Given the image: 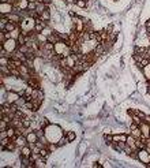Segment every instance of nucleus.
I'll return each mask as SVG.
<instances>
[{
  "label": "nucleus",
  "instance_id": "nucleus-25",
  "mask_svg": "<svg viewBox=\"0 0 150 168\" xmlns=\"http://www.w3.org/2000/svg\"><path fill=\"white\" fill-rule=\"evenodd\" d=\"M68 142H70V141H68V138H67V137H66V134H64V135L61 137L60 139H59L58 145H59V146H64V145H66V144H68Z\"/></svg>",
  "mask_w": 150,
  "mask_h": 168
},
{
  "label": "nucleus",
  "instance_id": "nucleus-24",
  "mask_svg": "<svg viewBox=\"0 0 150 168\" xmlns=\"http://www.w3.org/2000/svg\"><path fill=\"white\" fill-rule=\"evenodd\" d=\"M49 153H51V152H49V149L47 148V146H44V148H41V150H40V155H41L44 158H47V157H48V155H49Z\"/></svg>",
  "mask_w": 150,
  "mask_h": 168
},
{
  "label": "nucleus",
  "instance_id": "nucleus-4",
  "mask_svg": "<svg viewBox=\"0 0 150 168\" xmlns=\"http://www.w3.org/2000/svg\"><path fill=\"white\" fill-rule=\"evenodd\" d=\"M138 160H139L140 163H143L145 165L150 163V152L147 150L146 148L139 149V150H138Z\"/></svg>",
  "mask_w": 150,
  "mask_h": 168
},
{
  "label": "nucleus",
  "instance_id": "nucleus-30",
  "mask_svg": "<svg viewBox=\"0 0 150 168\" xmlns=\"http://www.w3.org/2000/svg\"><path fill=\"white\" fill-rule=\"evenodd\" d=\"M10 58H0V66H8Z\"/></svg>",
  "mask_w": 150,
  "mask_h": 168
},
{
  "label": "nucleus",
  "instance_id": "nucleus-3",
  "mask_svg": "<svg viewBox=\"0 0 150 168\" xmlns=\"http://www.w3.org/2000/svg\"><path fill=\"white\" fill-rule=\"evenodd\" d=\"M1 47H3L4 49H6L8 53H14V52L18 49V41H16L15 38H8V40H6V41L1 44Z\"/></svg>",
  "mask_w": 150,
  "mask_h": 168
},
{
  "label": "nucleus",
  "instance_id": "nucleus-8",
  "mask_svg": "<svg viewBox=\"0 0 150 168\" xmlns=\"http://www.w3.org/2000/svg\"><path fill=\"white\" fill-rule=\"evenodd\" d=\"M26 139H27V144H35L38 141V135H37V132L35 130H32L26 134Z\"/></svg>",
  "mask_w": 150,
  "mask_h": 168
},
{
  "label": "nucleus",
  "instance_id": "nucleus-6",
  "mask_svg": "<svg viewBox=\"0 0 150 168\" xmlns=\"http://www.w3.org/2000/svg\"><path fill=\"white\" fill-rule=\"evenodd\" d=\"M19 93L15 90H8L7 92V103H10V104H14L18 101V98H19Z\"/></svg>",
  "mask_w": 150,
  "mask_h": 168
},
{
  "label": "nucleus",
  "instance_id": "nucleus-21",
  "mask_svg": "<svg viewBox=\"0 0 150 168\" xmlns=\"http://www.w3.org/2000/svg\"><path fill=\"white\" fill-rule=\"evenodd\" d=\"M11 33V38H18V37L21 36V33H22V29H21V26H18L15 30H13V32H10Z\"/></svg>",
  "mask_w": 150,
  "mask_h": 168
},
{
  "label": "nucleus",
  "instance_id": "nucleus-14",
  "mask_svg": "<svg viewBox=\"0 0 150 168\" xmlns=\"http://www.w3.org/2000/svg\"><path fill=\"white\" fill-rule=\"evenodd\" d=\"M40 18H41L42 21H45V22L51 21V11H49V10H45L44 13L40 14Z\"/></svg>",
  "mask_w": 150,
  "mask_h": 168
},
{
  "label": "nucleus",
  "instance_id": "nucleus-33",
  "mask_svg": "<svg viewBox=\"0 0 150 168\" xmlns=\"http://www.w3.org/2000/svg\"><path fill=\"white\" fill-rule=\"evenodd\" d=\"M145 27H146L147 34H150V19H149V21H146V23H145Z\"/></svg>",
  "mask_w": 150,
  "mask_h": 168
},
{
  "label": "nucleus",
  "instance_id": "nucleus-9",
  "mask_svg": "<svg viewBox=\"0 0 150 168\" xmlns=\"http://www.w3.org/2000/svg\"><path fill=\"white\" fill-rule=\"evenodd\" d=\"M126 142H127V145L130 146L132 150H139V149H138V146H137V138H135V137H132L131 134H130V135H127V141H126Z\"/></svg>",
  "mask_w": 150,
  "mask_h": 168
},
{
  "label": "nucleus",
  "instance_id": "nucleus-7",
  "mask_svg": "<svg viewBox=\"0 0 150 168\" xmlns=\"http://www.w3.org/2000/svg\"><path fill=\"white\" fill-rule=\"evenodd\" d=\"M139 127H140V131H142V135L146 137V138H150V135H149L150 134V124L149 123L143 120V122L139 124Z\"/></svg>",
  "mask_w": 150,
  "mask_h": 168
},
{
  "label": "nucleus",
  "instance_id": "nucleus-27",
  "mask_svg": "<svg viewBox=\"0 0 150 168\" xmlns=\"http://www.w3.org/2000/svg\"><path fill=\"white\" fill-rule=\"evenodd\" d=\"M55 32V30L53 29H51V27H48V26H47V27H45V29L44 30H42V34H44V36H47V37H48V36H51V34H52V33H53Z\"/></svg>",
  "mask_w": 150,
  "mask_h": 168
},
{
  "label": "nucleus",
  "instance_id": "nucleus-35",
  "mask_svg": "<svg viewBox=\"0 0 150 168\" xmlns=\"http://www.w3.org/2000/svg\"><path fill=\"white\" fill-rule=\"evenodd\" d=\"M15 1H19V0H15Z\"/></svg>",
  "mask_w": 150,
  "mask_h": 168
},
{
  "label": "nucleus",
  "instance_id": "nucleus-32",
  "mask_svg": "<svg viewBox=\"0 0 150 168\" xmlns=\"http://www.w3.org/2000/svg\"><path fill=\"white\" fill-rule=\"evenodd\" d=\"M135 113H137V115H138V116H139L142 120H145V118H146V115H145L142 111H135Z\"/></svg>",
  "mask_w": 150,
  "mask_h": 168
},
{
  "label": "nucleus",
  "instance_id": "nucleus-16",
  "mask_svg": "<svg viewBox=\"0 0 150 168\" xmlns=\"http://www.w3.org/2000/svg\"><path fill=\"white\" fill-rule=\"evenodd\" d=\"M8 22H10V21H8L7 15H1V18H0V29L1 30L6 29V26H7V23Z\"/></svg>",
  "mask_w": 150,
  "mask_h": 168
},
{
  "label": "nucleus",
  "instance_id": "nucleus-23",
  "mask_svg": "<svg viewBox=\"0 0 150 168\" xmlns=\"http://www.w3.org/2000/svg\"><path fill=\"white\" fill-rule=\"evenodd\" d=\"M75 6L79 8H87V0H77Z\"/></svg>",
  "mask_w": 150,
  "mask_h": 168
},
{
  "label": "nucleus",
  "instance_id": "nucleus-20",
  "mask_svg": "<svg viewBox=\"0 0 150 168\" xmlns=\"http://www.w3.org/2000/svg\"><path fill=\"white\" fill-rule=\"evenodd\" d=\"M7 135L13 139L14 137L16 135V129H15V127H14V126H8V129H7Z\"/></svg>",
  "mask_w": 150,
  "mask_h": 168
},
{
  "label": "nucleus",
  "instance_id": "nucleus-18",
  "mask_svg": "<svg viewBox=\"0 0 150 168\" xmlns=\"http://www.w3.org/2000/svg\"><path fill=\"white\" fill-rule=\"evenodd\" d=\"M142 73H143L145 78L147 81H150V63L147 66H145V67H142Z\"/></svg>",
  "mask_w": 150,
  "mask_h": 168
},
{
  "label": "nucleus",
  "instance_id": "nucleus-31",
  "mask_svg": "<svg viewBox=\"0 0 150 168\" xmlns=\"http://www.w3.org/2000/svg\"><path fill=\"white\" fill-rule=\"evenodd\" d=\"M6 40H7V38H6V32H4V30H1V33H0V42L3 44Z\"/></svg>",
  "mask_w": 150,
  "mask_h": 168
},
{
  "label": "nucleus",
  "instance_id": "nucleus-11",
  "mask_svg": "<svg viewBox=\"0 0 150 168\" xmlns=\"http://www.w3.org/2000/svg\"><path fill=\"white\" fill-rule=\"evenodd\" d=\"M104 51H105V45H104L102 42H100L98 45L96 47V49H94V55H96V58L101 56L102 53H104Z\"/></svg>",
  "mask_w": 150,
  "mask_h": 168
},
{
  "label": "nucleus",
  "instance_id": "nucleus-36",
  "mask_svg": "<svg viewBox=\"0 0 150 168\" xmlns=\"http://www.w3.org/2000/svg\"><path fill=\"white\" fill-rule=\"evenodd\" d=\"M149 135H150V134H149Z\"/></svg>",
  "mask_w": 150,
  "mask_h": 168
},
{
  "label": "nucleus",
  "instance_id": "nucleus-12",
  "mask_svg": "<svg viewBox=\"0 0 150 168\" xmlns=\"http://www.w3.org/2000/svg\"><path fill=\"white\" fill-rule=\"evenodd\" d=\"M32 153H33V150H32V148H30L29 144L21 148V156H30Z\"/></svg>",
  "mask_w": 150,
  "mask_h": 168
},
{
  "label": "nucleus",
  "instance_id": "nucleus-5",
  "mask_svg": "<svg viewBox=\"0 0 150 168\" xmlns=\"http://www.w3.org/2000/svg\"><path fill=\"white\" fill-rule=\"evenodd\" d=\"M14 11V4L13 3H8V1H3L0 3V14L1 15H8Z\"/></svg>",
  "mask_w": 150,
  "mask_h": 168
},
{
  "label": "nucleus",
  "instance_id": "nucleus-29",
  "mask_svg": "<svg viewBox=\"0 0 150 168\" xmlns=\"http://www.w3.org/2000/svg\"><path fill=\"white\" fill-rule=\"evenodd\" d=\"M35 8H37V3H34V1H30L29 7H27V11H35Z\"/></svg>",
  "mask_w": 150,
  "mask_h": 168
},
{
  "label": "nucleus",
  "instance_id": "nucleus-17",
  "mask_svg": "<svg viewBox=\"0 0 150 168\" xmlns=\"http://www.w3.org/2000/svg\"><path fill=\"white\" fill-rule=\"evenodd\" d=\"M120 141H127V135L126 134H116L113 135V142H120Z\"/></svg>",
  "mask_w": 150,
  "mask_h": 168
},
{
  "label": "nucleus",
  "instance_id": "nucleus-28",
  "mask_svg": "<svg viewBox=\"0 0 150 168\" xmlns=\"http://www.w3.org/2000/svg\"><path fill=\"white\" fill-rule=\"evenodd\" d=\"M66 137H67L68 141L71 142V141H74V139H75V137H77V135H75V132H74V131H67V132H66Z\"/></svg>",
  "mask_w": 150,
  "mask_h": 168
},
{
  "label": "nucleus",
  "instance_id": "nucleus-19",
  "mask_svg": "<svg viewBox=\"0 0 150 168\" xmlns=\"http://www.w3.org/2000/svg\"><path fill=\"white\" fill-rule=\"evenodd\" d=\"M130 134L132 137H135V138H140L142 137V131H140V127H137V129H134V130H131L130 131Z\"/></svg>",
  "mask_w": 150,
  "mask_h": 168
},
{
  "label": "nucleus",
  "instance_id": "nucleus-15",
  "mask_svg": "<svg viewBox=\"0 0 150 168\" xmlns=\"http://www.w3.org/2000/svg\"><path fill=\"white\" fill-rule=\"evenodd\" d=\"M16 41H18V45H26L27 44V36H25L23 33H21V36L16 38Z\"/></svg>",
  "mask_w": 150,
  "mask_h": 168
},
{
  "label": "nucleus",
  "instance_id": "nucleus-10",
  "mask_svg": "<svg viewBox=\"0 0 150 168\" xmlns=\"http://www.w3.org/2000/svg\"><path fill=\"white\" fill-rule=\"evenodd\" d=\"M7 18H8V21H10V22H14V23H16V25H19V23L22 22V16H21L19 14H15V13L8 14V15H7Z\"/></svg>",
  "mask_w": 150,
  "mask_h": 168
},
{
  "label": "nucleus",
  "instance_id": "nucleus-26",
  "mask_svg": "<svg viewBox=\"0 0 150 168\" xmlns=\"http://www.w3.org/2000/svg\"><path fill=\"white\" fill-rule=\"evenodd\" d=\"M104 139H105V142L108 144V145H111V144L113 142V135H112V134H105V135H104Z\"/></svg>",
  "mask_w": 150,
  "mask_h": 168
},
{
  "label": "nucleus",
  "instance_id": "nucleus-34",
  "mask_svg": "<svg viewBox=\"0 0 150 168\" xmlns=\"http://www.w3.org/2000/svg\"><path fill=\"white\" fill-rule=\"evenodd\" d=\"M41 1H44V3H47V4H51L53 0H41Z\"/></svg>",
  "mask_w": 150,
  "mask_h": 168
},
{
  "label": "nucleus",
  "instance_id": "nucleus-13",
  "mask_svg": "<svg viewBox=\"0 0 150 168\" xmlns=\"http://www.w3.org/2000/svg\"><path fill=\"white\" fill-rule=\"evenodd\" d=\"M29 0H19V1H16L18 7H19L21 10H27V7H29Z\"/></svg>",
  "mask_w": 150,
  "mask_h": 168
},
{
  "label": "nucleus",
  "instance_id": "nucleus-2",
  "mask_svg": "<svg viewBox=\"0 0 150 168\" xmlns=\"http://www.w3.org/2000/svg\"><path fill=\"white\" fill-rule=\"evenodd\" d=\"M21 29H22V32H26V33H32L34 32L35 29V18H33V16H26V18H23L22 22L19 23Z\"/></svg>",
  "mask_w": 150,
  "mask_h": 168
},
{
  "label": "nucleus",
  "instance_id": "nucleus-22",
  "mask_svg": "<svg viewBox=\"0 0 150 168\" xmlns=\"http://www.w3.org/2000/svg\"><path fill=\"white\" fill-rule=\"evenodd\" d=\"M18 26H19V25H16V23H14V22H8L4 30H6V32H13V30H15Z\"/></svg>",
  "mask_w": 150,
  "mask_h": 168
},
{
  "label": "nucleus",
  "instance_id": "nucleus-1",
  "mask_svg": "<svg viewBox=\"0 0 150 168\" xmlns=\"http://www.w3.org/2000/svg\"><path fill=\"white\" fill-rule=\"evenodd\" d=\"M44 131H45V137L48 138V141L49 142H53V144H58L59 139L66 134L60 126H58V124H51V123L45 127Z\"/></svg>",
  "mask_w": 150,
  "mask_h": 168
}]
</instances>
